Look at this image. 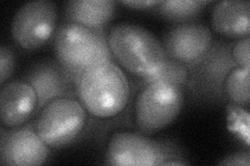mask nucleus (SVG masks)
<instances>
[{"instance_id":"nucleus-17","label":"nucleus","mask_w":250,"mask_h":166,"mask_svg":"<svg viewBox=\"0 0 250 166\" xmlns=\"http://www.w3.org/2000/svg\"><path fill=\"white\" fill-rule=\"evenodd\" d=\"M208 1H195V0H173V1H160L159 5L154 7L164 18L175 21L185 22L189 21L198 16Z\"/></svg>"},{"instance_id":"nucleus-20","label":"nucleus","mask_w":250,"mask_h":166,"mask_svg":"<svg viewBox=\"0 0 250 166\" xmlns=\"http://www.w3.org/2000/svg\"><path fill=\"white\" fill-rule=\"evenodd\" d=\"M16 66L15 54L11 48L1 46L0 48V84L3 85L13 76Z\"/></svg>"},{"instance_id":"nucleus-13","label":"nucleus","mask_w":250,"mask_h":166,"mask_svg":"<svg viewBox=\"0 0 250 166\" xmlns=\"http://www.w3.org/2000/svg\"><path fill=\"white\" fill-rule=\"evenodd\" d=\"M215 33L229 38H243L250 35V3L247 0L217 2L210 14Z\"/></svg>"},{"instance_id":"nucleus-11","label":"nucleus","mask_w":250,"mask_h":166,"mask_svg":"<svg viewBox=\"0 0 250 166\" xmlns=\"http://www.w3.org/2000/svg\"><path fill=\"white\" fill-rule=\"evenodd\" d=\"M39 100L35 89L24 79L1 85L0 118L2 127L15 129L26 125L37 115Z\"/></svg>"},{"instance_id":"nucleus-9","label":"nucleus","mask_w":250,"mask_h":166,"mask_svg":"<svg viewBox=\"0 0 250 166\" xmlns=\"http://www.w3.org/2000/svg\"><path fill=\"white\" fill-rule=\"evenodd\" d=\"M49 148L39 136L34 123L19 128L1 127L0 163L13 166H38L48 159Z\"/></svg>"},{"instance_id":"nucleus-2","label":"nucleus","mask_w":250,"mask_h":166,"mask_svg":"<svg viewBox=\"0 0 250 166\" xmlns=\"http://www.w3.org/2000/svg\"><path fill=\"white\" fill-rule=\"evenodd\" d=\"M57 61L75 83L80 75L92 67L115 61L104 28L93 29L65 21L53 37Z\"/></svg>"},{"instance_id":"nucleus-12","label":"nucleus","mask_w":250,"mask_h":166,"mask_svg":"<svg viewBox=\"0 0 250 166\" xmlns=\"http://www.w3.org/2000/svg\"><path fill=\"white\" fill-rule=\"evenodd\" d=\"M23 79L31 84L37 92L38 112L56 99L77 98L75 83L58 61L38 62L30 68Z\"/></svg>"},{"instance_id":"nucleus-21","label":"nucleus","mask_w":250,"mask_h":166,"mask_svg":"<svg viewBox=\"0 0 250 166\" xmlns=\"http://www.w3.org/2000/svg\"><path fill=\"white\" fill-rule=\"evenodd\" d=\"M218 164L219 165H229V166H249L250 165V153H249V151L232 153L229 156L224 157L223 159Z\"/></svg>"},{"instance_id":"nucleus-8","label":"nucleus","mask_w":250,"mask_h":166,"mask_svg":"<svg viewBox=\"0 0 250 166\" xmlns=\"http://www.w3.org/2000/svg\"><path fill=\"white\" fill-rule=\"evenodd\" d=\"M58 22L57 5L48 0H38L23 4L15 14L11 33L22 49L34 51L54 37Z\"/></svg>"},{"instance_id":"nucleus-3","label":"nucleus","mask_w":250,"mask_h":166,"mask_svg":"<svg viewBox=\"0 0 250 166\" xmlns=\"http://www.w3.org/2000/svg\"><path fill=\"white\" fill-rule=\"evenodd\" d=\"M107 43L118 66L138 78L151 75L167 58L162 42L134 23L122 22L109 28Z\"/></svg>"},{"instance_id":"nucleus-14","label":"nucleus","mask_w":250,"mask_h":166,"mask_svg":"<svg viewBox=\"0 0 250 166\" xmlns=\"http://www.w3.org/2000/svg\"><path fill=\"white\" fill-rule=\"evenodd\" d=\"M116 13L112 0H72L65 5L66 21L93 29L104 28Z\"/></svg>"},{"instance_id":"nucleus-1","label":"nucleus","mask_w":250,"mask_h":166,"mask_svg":"<svg viewBox=\"0 0 250 166\" xmlns=\"http://www.w3.org/2000/svg\"><path fill=\"white\" fill-rule=\"evenodd\" d=\"M130 84L115 61L104 62L83 72L76 81V97L89 116L99 121L118 117L130 101Z\"/></svg>"},{"instance_id":"nucleus-10","label":"nucleus","mask_w":250,"mask_h":166,"mask_svg":"<svg viewBox=\"0 0 250 166\" xmlns=\"http://www.w3.org/2000/svg\"><path fill=\"white\" fill-rule=\"evenodd\" d=\"M213 43V34L208 26L188 22L169 29L162 44L168 58L189 68L208 51Z\"/></svg>"},{"instance_id":"nucleus-15","label":"nucleus","mask_w":250,"mask_h":166,"mask_svg":"<svg viewBox=\"0 0 250 166\" xmlns=\"http://www.w3.org/2000/svg\"><path fill=\"white\" fill-rule=\"evenodd\" d=\"M189 79L190 72L186 65L167 57L154 73L144 78H139L137 83L141 88L151 82H169L185 89L189 83Z\"/></svg>"},{"instance_id":"nucleus-16","label":"nucleus","mask_w":250,"mask_h":166,"mask_svg":"<svg viewBox=\"0 0 250 166\" xmlns=\"http://www.w3.org/2000/svg\"><path fill=\"white\" fill-rule=\"evenodd\" d=\"M249 74L250 69L237 67L226 77L223 92L229 104L245 108L249 106Z\"/></svg>"},{"instance_id":"nucleus-22","label":"nucleus","mask_w":250,"mask_h":166,"mask_svg":"<svg viewBox=\"0 0 250 166\" xmlns=\"http://www.w3.org/2000/svg\"><path fill=\"white\" fill-rule=\"evenodd\" d=\"M121 3L132 10H149V9H154V7L158 6L160 1H154V0H145V1H122Z\"/></svg>"},{"instance_id":"nucleus-6","label":"nucleus","mask_w":250,"mask_h":166,"mask_svg":"<svg viewBox=\"0 0 250 166\" xmlns=\"http://www.w3.org/2000/svg\"><path fill=\"white\" fill-rule=\"evenodd\" d=\"M104 159L109 165L159 166L183 158L174 146L152 139L140 131L120 130L109 137Z\"/></svg>"},{"instance_id":"nucleus-19","label":"nucleus","mask_w":250,"mask_h":166,"mask_svg":"<svg viewBox=\"0 0 250 166\" xmlns=\"http://www.w3.org/2000/svg\"><path fill=\"white\" fill-rule=\"evenodd\" d=\"M250 37L239 38L236 43H232L231 57L238 67L250 69Z\"/></svg>"},{"instance_id":"nucleus-5","label":"nucleus","mask_w":250,"mask_h":166,"mask_svg":"<svg viewBox=\"0 0 250 166\" xmlns=\"http://www.w3.org/2000/svg\"><path fill=\"white\" fill-rule=\"evenodd\" d=\"M34 127L49 148L71 145L80 137L89 114L77 98L64 97L48 103L36 115Z\"/></svg>"},{"instance_id":"nucleus-7","label":"nucleus","mask_w":250,"mask_h":166,"mask_svg":"<svg viewBox=\"0 0 250 166\" xmlns=\"http://www.w3.org/2000/svg\"><path fill=\"white\" fill-rule=\"evenodd\" d=\"M232 43L214 42L208 51L189 67L188 86L197 100L206 103L225 101L224 82L228 75L238 66L231 57Z\"/></svg>"},{"instance_id":"nucleus-18","label":"nucleus","mask_w":250,"mask_h":166,"mask_svg":"<svg viewBox=\"0 0 250 166\" xmlns=\"http://www.w3.org/2000/svg\"><path fill=\"white\" fill-rule=\"evenodd\" d=\"M228 127L246 147H249V113L244 107L228 105Z\"/></svg>"},{"instance_id":"nucleus-4","label":"nucleus","mask_w":250,"mask_h":166,"mask_svg":"<svg viewBox=\"0 0 250 166\" xmlns=\"http://www.w3.org/2000/svg\"><path fill=\"white\" fill-rule=\"evenodd\" d=\"M184 89L169 82H151L139 88L134 104V123L138 131L149 135L160 132L181 114Z\"/></svg>"}]
</instances>
